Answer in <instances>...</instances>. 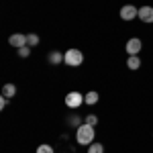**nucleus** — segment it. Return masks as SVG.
Listing matches in <instances>:
<instances>
[{
  "label": "nucleus",
  "mask_w": 153,
  "mask_h": 153,
  "mask_svg": "<svg viewBox=\"0 0 153 153\" xmlns=\"http://www.w3.org/2000/svg\"><path fill=\"white\" fill-rule=\"evenodd\" d=\"M94 137H96V129L92 125H88V123H84V125H80L76 129V141H78V145H90V143H94Z\"/></svg>",
  "instance_id": "nucleus-1"
},
{
  "label": "nucleus",
  "mask_w": 153,
  "mask_h": 153,
  "mask_svg": "<svg viewBox=\"0 0 153 153\" xmlns=\"http://www.w3.org/2000/svg\"><path fill=\"white\" fill-rule=\"evenodd\" d=\"M63 63L70 65V68H80V65L84 63V53L80 51V49H76V47L68 49V51L63 53Z\"/></svg>",
  "instance_id": "nucleus-2"
},
{
  "label": "nucleus",
  "mask_w": 153,
  "mask_h": 153,
  "mask_svg": "<svg viewBox=\"0 0 153 153\" xmlns=\"http://www.w3.org/2000/svg\"><path fill=\"white\" fill-rule=\"evenodd\" d=\"M82 104H86V102H84V94L76 92V90L65 94V106H68V108H74V110H78V108H80Z\"/></svg>",
  "instance_id": "nucleus-3"
},
{
  "label": "nucleus",
  "mask_w": 153,
  "mask_h": 153,
  "mask_svg": "<svg viewBox=\"0 0 153 153\" xmlns=\"http://www.w3.org/2000/svg\"><path fill=\"white\" fill-rule=\"evenodd\" d=\"M139 16V8L137 6H133V4H125L123 8H120V19L123 21H133V19H137Z\"/></svg>",
  "instance_id": "nucleus-4"
},
{
  "label": "nucleus",
  "mask_w": 153,
  "mask_h": 153,
  "mask_svg": "<svg viewBox=\"0 0 153 153\" xmlns=\"http://www.w3.org/2000/svg\"><path fill=\"white\" fill-rule=\"evenodd\" d=\"M125 49H127V53H129V55H139V51L143 49V41H141V39H137V37H133V39L127 41Z\"/></svg>",
  "instance_id": "nucleus-5"
},
{
  "label": "nucleus",
  "mask_w": 153,
  "mask_h": 153,
  "mask_svg": "<svg viewBox=\"0 0 153 153\" xmlns=\"http://www.w3.org/2000/svg\"><path fill=\"white\" fill-rule=\"evenodd\" d=\"M8 45H12L14 49H21L27 45V35H23V33H14V35L8 37Z\"/></svg>",
  "instance_id": "nucleus-6"
},
{
  "label": "nucleus",
  "mask_w": 153,
  "mask_h": 153,
  "mask_svg": "<svg viewBox=\"0 0 153 153\" xmlns=\"http://www.w3.org/2000/svg\"><path fill=\"white\" fill-rule=\"evenodd\" d=\"M137 19H141L143 23H153V6H141Z\"/></svg>",
  "instance_id": "nucleus-7"
},
{
  "label": "nucleus",
  "mask_w": 153,
  "mask_h": 153,
  "mask_svg": "<svg viewBox=\"0 0 153 153\" xmlns=\"http://www.w3.org/2000/svg\"><path fill=\"white\" fill-rule=\"evenodd\" d=\"M127 68L129 70H139L141 68V59H139V55H129V59H127Z\"/></svg>",
  "instance_id": "nucleus-8"
},
{
  "label": "nucleus",
  "mask_w": 153,
  "mask_h": 153,
  "mask_svg": "<svg viewBox=\"0 0 153 153\" xmlns=\"http://www.w3.org/2000/svg\"><path fill=\"white\" fill-rule=\"evenodd\" d=\"M98 98H100V94L92 90V92H88V94H84V102H86L88 106H94L96 102H98Z\"/></svg>",
  "instance_id": "nucleus-9"
},
{
  "label": "nucleus",
  "mask_w": 153,
  "mask_h": 153,
  "mask_svg": "<svg viewBox=\"0 0 153 153\" xmlns=\"http://www.w3.org/2000/svg\"><path fill=\"white\" fill-rule=\"evenodd\" d=\"M16 94V86L14 84H4V88H2V96H6V98H14Z\"/></svg>",
  "instance_id": "nucleus-10"
},
{
  "label": "nucleus",
  "mask_w": 153,
  "mask_h": 153,
  "mask_svg": "<svg viewBox=\"0 0 153 153\" xmlns=\"http://www.w3.org/2000/svg\"><path fill=\"white\" fill-rule=\"evenodd\" d=\"M61 61H63L61 51H51V53H49V63H51V65H59Z\"/></svg>",
  "instance_id": "nucleus-11"
},
{
  "label": "nucleus",
  "mask_w": 153,
  "mask_h": 153,
  "mask_svg": "<svg viewBox=\"0 0 153 153\" xmlns=\"http://www.w3.org/2000/svg\"><path fill=\"white\" fill-rule=\"evenodd\" d=\"M27 45L33 49V47H37L39 45V35H35V33H29L27 35Z\"/></svg>",
  "instance_id": "nucleus-12"
},
{
  "label": "nucleus",
  "mask_w": 153,
  "mask_h": 153,
  "mask_svg": "<svg viewBox=\"0 0 153 153\" xmlns=\"http://www.w3.org/2000/svg\"><path fill=\"white\" fill-rule=\"evenodd\" d=\"M88 153H104L102 143H90V145H88Z\"/></svg>",
  "instance_id": "nucleus-13"
},
{
  "label": "nucleus",
  "mask_w": 153,
  "mask_h": 153,
  "mask_svg": "<svg viewBox=\"0 0 153 153\" xmlns=\"http://www.w3.org/2000/svg\"><path fill=\"white\" fill-rule=\"evenodd\" d=\"M16 53H19V57H21V59H27L29 55H31V47H29V45H25V47L16 49Z\"/></svg>",
  "instance_id": "nucleus-14"
},
{
  "label": "nucleus",
  "mask_w": 153,
  "mask_h": 153,
  "mask_svg": "<svg viewBox=\"0 0 153 153\" xmlns=\"http://www.w3.org/2000/svg\"><path fill=\"white\" fill-rule=\"evenodd\" d=\"M37 153H55V151H53V147H51V145L43 143V145H39V147H37Z\"/></svg>",
  "instance_id": "nucleus-15"
},
{
  "label": "nucleus",
  "mask_w": 153,
  "mask_h": 153,
  "mask_svg": "<svg viewBox=\"0 0 153 153\" xmlns=\"http://www.w3.org/2000/svg\"><path fill=\"white\" fill-rule=\"evenodd\" d=\"M86 123L92 125V127H96V125H98V117H96V114H88V117H86Z\"/></svg>",
  "instance_id": "nucleus-16"
},
{
  "label": "nucleus",
  "mask_w": 153,
  "mask_h": 153,
  "mask_svg": "<svg viewBox=\"0 0 153 153\" xmlns=\"http://www.w3.org/2000/svg\"><path fill=\"white\" fill-rule=\"evenodd\" d=\"M70 125H71V127H76V129H78V127L82 125V118H80V117H71V118H70Z\"/></svg>",
  "instance_id": "nucleus-17"
},
{
  "label": "nucleus",
  "mask_w": 153,
  "mask_h": 153,
  "mask_svg": "<svg viewBox=\"0 0 153 153\" xmlns=\"http://www.w3.org/2000/svg\"><path fill=\"white\" fill-rule=\"evenodd\" d=\"M6 104H8V98L6 96H0V108H6Z\"/></svg>",
  "instance_id": "nucleus-18"
}]
</instances>
